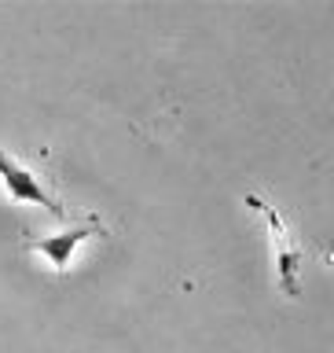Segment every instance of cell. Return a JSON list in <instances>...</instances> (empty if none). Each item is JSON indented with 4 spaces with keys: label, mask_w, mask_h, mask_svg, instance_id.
I'll return each mask as SVG.
<instances>
[{
    "label": "cell",
    "mask_w": 334,
    "mask_h": 353,
    "mask_svg": "<svg viewBox=\"0 0 334 353\" xmlns=\"http://www.w3.org/2000/svg\"><path fill=\"white\" fill-rule=\"evenodd\" d=\"M247 206H253L264 221H269V236H272V250H275V276H280V287H283V294L298 298V294H302L298 276H302L305 247L291 236V228H286V221H283L280 214H275V206H269V203H264V199H258V195H247Z\"/></svg>",
    "instance_id": "obj_1"
},
{
    "label": "cell",
    "mask_w": 334,
    "mask_h": 353,
    "mask_svg": "<svg viewBox=\"0 0 334 353\" xmlns=\"http://www.w3.org/2000/svg\"><path fill=\"white\" fill-rule=\"evenodd\" d=\"M0 184H4V192H8L11 203H33V206H44L52 217H66V210L59 206V199L41 184V176L30 173L26 165H22L19 159H11L8 151H0Z\"/></svg>",
    "instance_id": "obj_2"
},
{
    "label": "cell",
    "mask_w": 334,
    "mask_h": 353,
    "mask_svg": "<svg viewBox=\"0 0 334 353\" xmlns=\"http://www.w3.org/2000/svg\"><path fill=\"white\" fill-rule=\"evenodd\" d=\"M92 236H96V225H81V228H66V232H59V236L26 239L22 247H26L30 254H41L55 272H66L70 261H74V254H77V247H81L85 239H92Z\"/></svg>",
    "instance_id": "obj_3"
}]
</instances>
